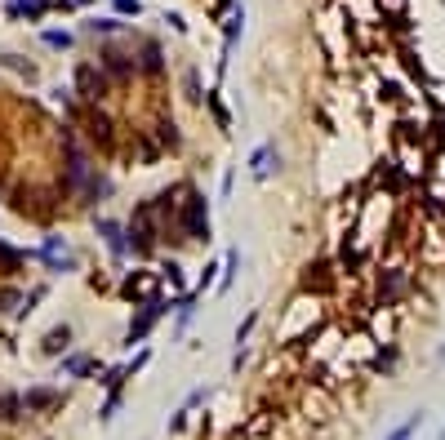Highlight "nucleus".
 I'll list each match as a JSON object with an SVG mask.
<instances>
[{"label": "nucleus", "mask_w": 445, "mask_h": 440, "mask_svg": "<svg viewBox=\"0 0 445 440\" xmlns=\"http://www.w3.org/2000/svg\"><path fill=\"white\" fill-rule=\"evenodd\" d=\"M89 31H103V36H111V31H121V23H116V18H94Z\"/></svg>", "instance_id": "20"}, {"label": "nucleus", "mask_w": 445, "mask_h": 440, "mask_svg": "<svg viewBox=\"0 0 445 440\" xmlns=\"http://www.w3.org/2000/svg\"><path fill=\"white\" fill-rule=\"evenodd\" d=\"M23 258H27L23 249H9V245H0V272H18V267H23Z\"/></svg>", "instance_id": "14"}, {"label": "nucleus", "mask_w": 445, "mask_h": 440, "mask_svg": "<svg viewBox=\"0 0 445 440\" xmlns=\"http://www.w3.org/2000/svg\"><path fill=\"white\" fill-rule=\"evenodd\" d=\"M165 307H170V302H165V294H152V298H147V302H143V312L134 316V325H129V334H125V347L143 343V338L152 334V325L165 316Z\"/></svg>", "instance_id": "2"}, {"label": "nucleus", "mask_w": 445, "mask_h": 440, "mask_svg": "<svg viewBox=\"0 0 445 440\" xmlns=\"http://www.w3.org/2000/svg\"><path fill=\"white\" fill-rule=\"evenodd\" d=\"M183 236L187 241H209V209H205V196L187 187V200H183Z\"/></svg>", "instance_id": "1"}, {"label": "nucleus", "mask_w": 445, "mask_h": 440, "mask_svg": "<svg viewBox=\"0 0 445 440\" xmlns=\"http://www.w3.org/2000/svg\"><path fill=\"white\" fill-rule=\"evenodd\" d=\"M436 440H445V427H441V431H436Z\"/></svg>", "instance_id": "24"}, {"label": "nucleus", "mask_w": 445, "mask_h": 440, "mask_svg": "<svg viewBox=\"0 0 445 440\" xmlns=\"http://www.w3.org/2000/svg\"><path fill=\"white\" fill-rule=\"evenodd\" d=\"M121 294H125V298H143V302H147V298H152V280H147L143 272H134V276L121 285Z\"/></svg>", "instance_id": "11"}, {"label": "nucleus", "mask_w": 445, "mask_h": 440, "mask_svg": "<svg viewBox=\"0 0 445 440\" xmlns=\"http://www.w3.org/2000/svg\"><path fill=\"white\" fill-rule=\"evenodd\" d=\"M58 405H62V392H54V387H31V392L23 396L27 414H45V409H58Z\"/></svg>", "instance_id": "4"}, {"label": "nucleus", "mask_w": 445, "mask_h": 440, "mask_svg": "<svg viewBox=\"0 0 445 440\" xmlns=\"http://www.w3.org/2000/svg\"><path fill=\"white\" fill-rule=\"evenodd\" d=\"M103 67H107L111 76H121V80H125V76H134V62H129L125 54H103Z\"/></svg>", "instance_id": "12"}, {"label": "nucleus", "mask_w": 445, "mask_h": 440, "mask_svg": "<svg viewBox=\"0 0 445 440\" xmlns=\"http://www.w3.org/2000/svg\"><path fill=\"white\" fill-rule=\"evenodd\" d=\"M143 72H160V45H143Z\"/></svg>", "instance_id": "16"}, {"label": "nucleus", "mask_w": 445, "mask_h": 440, "mask_svg": "<svg viewBox=\"0 0 445 440\" xmlns=\"http://www.w3.org/2000/svg\"><path fill=\"white\" fill-rule=\"evenodd\" d=\"M67 343H72V325H58V329H49L45 334V351H49V356H58V351H67Z\"/></svg>", "instance_id": "10"}, {"label": "nucleus", "mask_w": 445, "mask_h": 440, "mask_svg": "<svg viewBox=\"0 0 445 440\" xmlns=\"http://www.w3.org/2000/svg\"><path fill=\"white\" fill-rule=\"evenodd\" d=\"M45 9H49V0H9V18H27L36 23V18H45Z\"/></svg>", "instance_id": "8"}, {"label": "nucleus", "mask_w": 445, "mask_h": 440, "mask_svg": "<svg viewBox=\"0 0 445 440\" xmlns=\"http://www.w3.org/2000/svg\"><path fill=\"white\" fill-rule=\"evenodd\" d=\"M62 374H72V378L94 374V356H67V361H62Z\"/></svg>", "instance_id": "13"}, {"label": "nucleus", "mask_w": 445, "mask_h": 440, "mask_svg": "<svg viewBox=\"0 0 445 440\" xmlns=\"http://www.w3.org/2000/svg\"><path fill=\"white\" fill-rule=\"evenodd\" d=\"M103 89H107V80L94 72V67H80V94L85 98H103Z\"/></svg>", "instance_id": "9"}, {"label": "nucleus", "mask_w": 445, "mask_h": 440, "mask_svg": "<svg viewBox=\"0 0 445 440\" xmlns=\"http://www.w3.org/2000/svg\"><path fill=\"white\" fill-rule=\"evenodd\" d=\"M276 165H281V151H276L272 143H263L254 156H250V174L263 182V178H272V169H276Z\"/></svg>", "instance_id": "5"}, {"label": "nucleus", "mask_w": 445, "mask_h": 440, "mask_svg": "<svg viewBox=\"0 0 445 440\" xmlns=\"http://www.w3.org/2000/svg\"><path fill=\"white\" fill-rule=\"evenodd\" d=\"M423 422H427V414H423V409H414V414H410L405 422H397V427H392L383 440H414V436L423 431Z\"/></svg>", "instance_id": "7"}, {"label": "nucleus", "mask_w": 445, "mask_h": 440, "mask_svg": "<svg viewBox=\"0 0 445 440\" xmlns=\"http://www.w3.org/2000/svg\"><path fill=\"white\" fill-rule=\"evenodd\" d=\"M45 45L49 49H67L72 45V31H45Z\"/></svg>", "instance_id": "18"}, {"label": "nucleus", "mask_w": 445, "mask_h": 440, "mask_svg": "<svg viewBox=\"0 0 445 440\" xmlns=\"http://www.w3.org/2000/svg\"><path fill=\"white\" fill-rule=\"evenodd\" d=\"M18 414H23V400H18V396H13V392H9V396H0V418L13 422Z\"/></svg>", "instance_id": "15"}, {"label": "nucleus", "mask_w": 445, "mask_h": 440, "mask_svg": "<svg viewBox=\"0 0 445 440\" xmlns=\"http://www.w3.org/2000/svg\"><path fill=\"white\" fill-rule=\"evenodd\" d=\"M236 263H241V249H227V258H223V290H227V285H232V272H236Z\"/></svg>", "instance_id": "17"}, {"label": "nucleus", "mask_w": 445, "mask_h": 440, "mask_svg": "<svg viewBox=\"0 0 445 440\" xmlns=\"http://www.w3.org/2000/svg\"><path fill=\"white\" fill-rule=\"evenodd\" d=\"M111 5H116V13H134V18L143 13V0H111Z\"/></svg>", "instance_id": "21"}, {"label": "nucleus", "mask_w": 445, "mask_h": 440, "mask_svg": "<svg viewBox=\"0 0 445 440\" xmlns=\"http://www.w3.org/2000/svg\"><path fill=\"white\" fill-rule=\"evenodd\" d=\"M214 272H219V267H214V263H205V272H201V280H196V290H192V294L209 290V285H214Z\"/></svg>", "instance_id": "22"}, {"label": "nucleus", "mask_w": 445, "mask_h": 440, "mask_svg": "<svg viewBox=\"0 0 445 440\" xmlns=\"http://www.w3.org/2000/svg\"><path fill=\"white\" fill-rule=\"evenodd\" d=\"M36 258H45L54 272H72V267H76V258H72V249H67V241H62V236H49Z\"/></svg>", "instance_id": "3"}, {"label": "nucleus", "mask_w": 445, "mask_h": 440, "mask_svg": "<svg viewBox=\"0 0 445 440\" xmlns=\"http://www.w3.org/2000/svg\"><path fill=\"white\" fill-rule=\"evenodd\" d=\"M18 302H23V294H18V290H0V312H13Z\"/></svg>", "instance_id": "19"}, {"label": "nucleus", "mask_w": 445, "mask_h": 440, "mask_svg": "<svg viewBox=\"0 0 445 440\" xmlns=\"http://www.w3.org/2000/svg\"><path fill=\"white\" fill-rule=\"evenodd\" d=\"M98 236L107 241V249L116 253V258H125V249H129V241H125V231L111 223V218H98Z\"/></svg>", "instance_id": "6"}, {"label": "nucleus", "mask_w": 445, "mask_h": 440, "mask_svg": "<svg viewBox=\"0 0 445 440\" xmlns=\"http://www.w3.org/2000/svg\"><path fill=\"white\" fill-rule=\"evenodd\" d=\"M254 320H258V312H250V316H245V325L236 329V343H245V338H250V329H254Z\"/></svg>", "instance_id": "23"}]
</instances>
